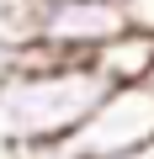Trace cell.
Masks as SVG:
<instances>
[{
    "label": "cell",
    "instance_id": "1",
    "mask_svg": "<svg viewBox=\"0 0 154 159\" xmlns=\"http://www.w3.org/2000/svg\"><path fill=\"white\" fill-rule=\"evenodd\" d=\"M106 80L91 58H64L53 69H0V133L11 143H53L69 138L101 101Z\"/></svg>",
    "mask_w": 154,
    "mask_h": 159
},
{
    "label": "cell",
    "instance_id": "2",
    "mask_svg": "<svg viewBox=\"0 0 154 159\" xmlns=\"http://www.w3.org/2000/svg\"><path fill=\"white\" fill-rule=\"evenodd\" d=\"M80 159H122V154H143L154 148V85H117L106 90V101L69 133Z\"/></svg>",
    "mask_w": 154,
    "mask_h": 159
},
{
    "label": "cell",
    "instance_id": "3",
    "mask_svg": "<svg viewBox=\"0 0 154 159\" xmlns=\"http://www.w3.org/2000/svg\"><path fill=\"white\" fill-rule=\"evenodd\" d=\"M122 27H133L122 0H48V6L32 0V32H27V43H48L64 58H91Z\"/></svg>",
    "mask_w": 154,
    "mask_h": 159
},
{
    "label": "cell",
    "instance_id": "4",
    "mask_svg": "<svg viewBox=\"0 0 154 159\" xmlns=\"http://www.w3.org/2000/svg\"><path fill=\"white\" fill-rule=\"evenodd\" d=\"M91 69L106 80V85H143L154 74V32L149 27H122L117 37H106L91 53Z\"/></svg>",
    "mask_w": 154,
    "mask_h": 159
},
{
    "label": "cell",
    "instance_id": "5",
    "mask_svg": "<svg viewBox=\"0 0 154 159\" xmlns=\"http://www.w3.org/2000/svg\"><path fill=\"white\" fill-rule=\"evenodd\" d=\"M11 159H80L69 138H53V143H11Z\"/></svg>",
    "mask_w": 154,
    "mask_h": 159
},
{
    "label": "cell",
    "instance_id": "6",
    "mask_svg": "<svg viewBox=\"0 0 154 159\" xmlns=\"http://www.w3.org/2000/svg\"><path fill=\"white\" fill-rule=\"evenodd\" d=\"M122 6H128L133 27H149V32H154V0H122Z\"/></svg>",
    "mask_w": 154,
    "mask_h": 159
},
{
    "label": "cell",
    "instance_id": "7",
    "mask_svg": "<svg viewBox=\"0 0 154 159\" xmlns=\"http://www.w3.org/2000/svg\"><path fill=\"white\" fill-rule=\"evenodd\" d=\"M37 6H48V0H37Z\"/></svg>",
    "mask_w": 154,
    "mask_h": 159
}]
</instances>
